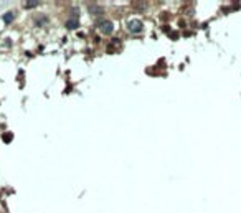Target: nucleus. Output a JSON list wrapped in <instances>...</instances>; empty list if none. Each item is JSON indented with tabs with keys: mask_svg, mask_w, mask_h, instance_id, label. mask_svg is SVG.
I'll use <instances>...</instances> for the list:
<instances>
[{
	"mask_svg": "<svg viewBox=\"0 0 241 213\" xmlns=\"http://www.w3.org/2000/svg\"><path fill=\"white\" fill-rule=\"evenodd\" d=\"M127 28L132 31V33H141L142 28H144V25H142L141 20H131V22L127 23Z\"/></svg>",
	"mask_w": 241,
	"mask_h": 213,
	"instance_id": "obj_1",
	"label": "nucleus"
},
{
	"mask_svg": "<svg viewBox=\"0 0 241 213\" xmlns=\"http://www.w3.org/2000/svg\"><path fill=\"white\" fill-rule=\"evenodd\" d=\"M99 28H101V31L103 33H113L114 31V25H113V22H109V20H104V22H101L99 23Z\"/></svg>",
	"mask_w": 241,
	"mask_h": 213,
	"instance_id": "obj_2",
	"label": "nucleus"
},
{
	"mask_svg": "<svg viewBox=\"0 0 241 213\" xmlns=\"http://www.w3.org/2000/svg\"><path fill=\"white\" fill-rule=\"evenodd\" d=\"M89 12L94 15H101V13H104V8L99 5H89Z\"/></svg>",
	"mask_w": 241,
	"mask_h": 213,
	"instance_id": "obj_3",
	"label": "nucleus"
},
{
	"mask_svg": "<svg viewBox=\"0 0 241 213\" xmlns=\"http://www.w3.org/2000/svg\"><path fill=\"white\" fill-rule=\"evenodd\" d=\"M66 28L73 30V28H78V18H69L66 22Z\"/></svg>",
	"mask_w": 241,
	"mask_h": 213,
	"instance_id": "obj_4",
	"label": "nucleus"
},
{
	"mask_svg": "<svg viewBox=\"0 0 241 213\" xmlns=\"http://www.w3.org/2000/svg\"><path fill=\"white\" fill-rule=\"evenodd\" d=\"M38 2H33V0H28V2L23 3V7H27V8H33V7H36Z\"/></svg>",
	"mask_w": 241,
	"mask_h": 213,
	"instance_id": "obj_5",
	"label": "nucleus"
},
{
	"mask_svg": "<svg viewBox=\"0 0 241 213\" xmlns=\"http://www.w3.org/2000/svg\"><path fill=\"white\" fill-rule=\"evenodd\" d=\"M3 20H5V23H10L13 20V13H5V15H3Z\"/></svg>",
	"mask_w": 241,
	"mask_h": 213,
	"instance_id": "obj_6",
	"label": "nucleus"
},
{
	"mask_svg": "<svg viewBox=\"0 0 241 213\" xmlns=\"http://www.w3.org/2000/svg\"><path fill=\"white\" fill-rule=\"evenodd\" d=\"M3 137H5V139H3V141H5V142H8V141H10V139H12V137H13V135H10V134H5V135H3Z\"/></svg>",
	"mask_w": 241,
	"mask_h": 213,
	"instance_id": "obj_7",
	"label": "nucleus"
},
{
	"mask_svg": "<svg viewBox=\"0 0 241 213\" xmlns=\"http://www.w3.org/2000/svg\"><path fill=\"white\" fill-rule=\"evenodd\" d=\"M135 7H142V5H145V2H132Z\"/></svg>",
	"mask_w": 241,
	"mask_h": 213,
	"instance_id": "obj_8",
	"label": "nucleus"
}]
</instances>
